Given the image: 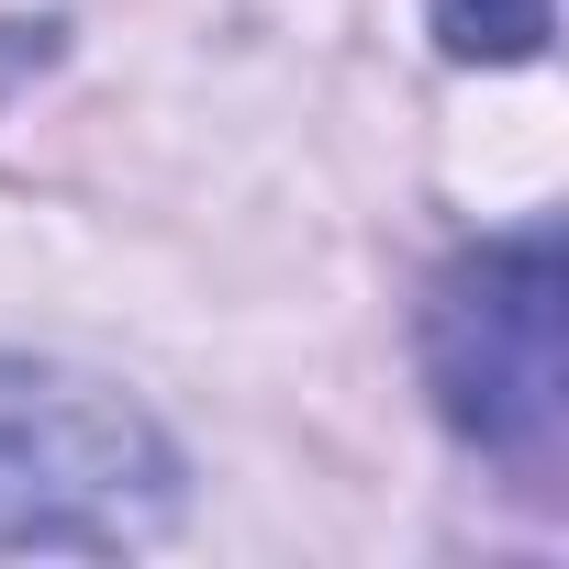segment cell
<instances>
[{"label":"cell","mask_w":569,"mask_h":569,"mask_svg":"<svg viewBox=\"0 0 569 569\" xmlns=\"http://www.w3.org/2000/svg\"><path fill=\"white\" fill-rule=\"evenodd\" d=\"M569 257L558 223L480 234L469 257L436 268L425 291V391L458 447H480L513 491L558 502V447H569Z\"/></svg>","instance_id":"cell-1"},{"label":"cell","mask_w":569,"mask_h":569,"mask_svg":"<svg viewBox=\"0 0 569 569\" xmlns=\"http://www.w3.org/2000/svg\"><path fill=\"white\" fill-rule=\"evenodd\" d=\"M179 525V447L101 380L0 358V547H146Z\"/></svg>","instance_id":"cell-2"},{"label":"cell","mask_w":569,"mask_h":569,"mask_svg":"<svg viewBox=\"0 0 569 569\" xmlns=\"http://www.w3.org/2000/svg\"><path fill=\"white\" fill-rule=\"evenodd\" d=\"M436 34H447L458 57L513 68V57H536V46H547V0H436Z\"/></svg>","instance_id":"cell-3"}]
</instances>
